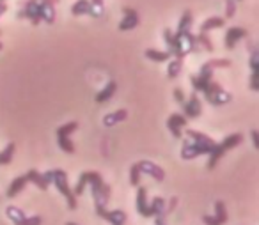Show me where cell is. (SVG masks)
<instances>
[{"mask_svg":"<svg viewBox=\"0 0 259 225\" xmlns=\"http://www.w3.org/2000/svg\"><path fill=\"white\" fill-rule=\"evenodd\" d=\"M190 27H192V13L185 11L176 32H172L170 29H165V32H163L167 44H169V54L174 59H183L185 55L192 54L197 48V41H195L194 34L190 32Z\"/></svg>","mask_w":259,"mask_h":225,"instance_id":"obj_1","label":"cell"},{"mask_svg":"<svg viewBox=\"0 0 259 225\" xmlns=\"http://www.w3.org/2000/svg\"><path fill=\"white\" fill-rule=\"evenodd\" d=\"M190 80L194 89L204 93V98L211 105H226L231 101V94L226 93L219 82H213V68L209 62L202 66L199 76H192Z\"/></svg>","mask_w":259,"mask_h":225,"instance_id":"obj_2","label":"cell"},{"mask_svg":"<svg viewBox=\"0 0 259 225\" xmlns=\"http://www.w3.org/2000/svg\"><path fill=\"white\" fill-rule=\"evenodd\" d=\"M87 185H91V188H93L94 207H96V213H100L101 209H105V207H107L108 200H110V188H108V185L103 181V179H101V175L98 174V172L87 170V172H83V174L80 175L78 185H76V188H75V192H73V193H75V195H82Z\"/></svg>","mask_w":259,"mask_h":225,"instance_id":"obj_3","label":"cell"},{"mask_svg":"<svg viewBox=\"0 0 259 225\" xmlns=\"http://www.w3.org/2000/svg\"><path fill=\"white\" fill-rule=\"evenodd\" d=\"M59 0H29L25 4V9L20 13V18H29L32 25H39V22L54 23L55 9L54 4Z\"/></svg>","mask_w":259,"mask_h":225,"instance_id":"obj_4","label":"cell"},{"mask_svg":"<svg viewBox=\"0 0 259 225\" xmlns=\"http://www.w3.org/2000/svg\"><path fill=\"white\" fill-rule=\"evenodd\" d=\"M187 137L190 139V142L187 140L183 144V149H181L183 160H194L195 156H201V154H209L217 146L215 140H211L204 133L195 131V129H187Z\"/></svg>","mask_w":259,"mask_h":225,"instance_id":"obj_5","label":"cell"},{"mask_svg":"<svg viewBox=\"0 0 259 225\" xmlns=\"http://www.w3.org/2000/svg\"><path fill=\"white\" fill-rule=\"evenodd\" d=\"M48 179H50V183H54L55 186H57V190L62 193V195L68 199V206L69 209H76V195L73 193V190L69 188L68 185V175H66L64 170H61V168H55V170H50L47 172Z\"/></svg>","mask_w":259,"mask_h":225,"instance_id":"obj_6","label":"cell"},{"mask_svg":"<svg viewBox=\"0 0 259 225\" xmlns=\"http://www.w3.org/2000/svg\"><path fill=\"white\" fill-rule=\"evenodd\" d=\"M243 142V137L240 135V133H234V135H229L226 137V139L222 140L220 144H217L215 147H213V151L209 153V161H208V168H215L217 163H219V160L224 156V154L227 153V151H231L233 147L240 146V144Z\"/></svg>","mask_w":259,"mask_h":225,"instance_id":"obj_7","label":"cell"},{"mask_svg":"<svg viewBox=\"0 0 259 225\" xmlns=\"http://www.w3.org/2000/svg\"><path fill=\"white\" fill-rule=\"evenodd\" d=\"M76 128H78V122L73 121V122H68V124L61 126V128L57 129V142H59V146H61V149L68 154L75 153V144L69 140V135H71Z\"/></svg>","mask_w":259,"mask_h":225,"instance_id":"obj_8","label":"cell"},{"mask_svg":"<svg viewBox=\"0 0 259 225\" xmlns=\"http://www.w3.org/2000/svg\"><path fill=\"white\" fill-rule=\"evenodd\" d=\"M8 216L11 218L16 225H41L39 216H25L23 211H20L18 207H15V206L8 207Z\"/></svg>","mask_w":259,"mask_h":225,"instance_id":"obj_9","label":"cell"},{"mask_svg":"<svg viewBox=\"0 0 259 225\" xmlns=\"http://www.w3.org/2000/svg\"><path fill=\"white\" fill-rule=\"evenodd\" d=\"M137 168H139V172H141V174H149L151 177H155L156 181H163V179H165V172H163L158 165L153 163V161H148V160L139 161Z\"/></svg>","mask_w":259,"mask_h":225,"instance_id":"obj_10","label":"cell"},{"mask_svg":"<svg viewBox=\"0 0 259 225\" xmlns=\"http://www.w3.org/2000/svg\"><path fill=\"white\" fill-rule=\"evenodd\" d=\"M183 110H185V117H188V119H195L201 115L202 107H201V101H199L197 94L194 93L190 98H188V101H185Z\"/></svg>","mask_w":259,"mask_h":225,"instance_id":"obj_11","label":"cell"},{"mask_svg":"<svg viewBox=\"0 0 259 225\" xmlns=\"http://www.w3.org/2000/svg\"><path fill=\"white\" fill-rule=\"evenodd\" d=\"M122 13H124V18H122L121 23H119V30L135 29V27L139 25V13L132 8H124L122 9Z\"/></svg>","mask_w":259,"mask_h":225,"instance_id":"obj_12","label":"cell"},{"mask_svg":"<svg viewBox=\"0 0 259 225\" xmlns=\"http://www.w3.org/2000/svg\"><path fill=\"white\" fill-rule=\"evenodd\" d=\"M248 32L245 29H241V27H231L229 30L226 32V48L227 50H233L234 47H236V43L240 39H243V37H247Z\"/></svg>","mask_w":259,"mask_h":225,"instance_id":"obj_13","label":"cell"},{"mask_svg":"<svg viewBox=\"0 0 259 225\" xmlns=\"http://www.w3.org/2000/svg\"><path fill=\"white\" fill-rule=\"evenodd\" d=\"M187 126V117L181 114H172L167 119V128L170 129V133L174 135V139H181V128Z\"/></svg>","mask_w":259,"mask_h":225,"instance_id":"obj_14","label":"cell"},{"mask_svg":"<svg viewBox=\"0 0 259 225\" xmlns=\"http://www.w3.org/2000/svg\"><path fill=\"white\" fill-rule=\"evenodd\" d=\"M71 13L75 16H80V15H93V16H100V13L93 8L91 4V0H78L75 4L71 6Z\"/></svg>","mask_w":259,"mask_h":225,"instance_id":"obj_15","label":"cell"},{"mask_svg":"<svg viewBox=\"0 0 259 225\" xmlns=\"http://www.w3.org/2000/svg\"><path fill=\"white\" fill-rule=\"evenodd\" d=\"M25 177H27V181L34 183V185H36L39 190H43V192H45V190H48V186H50V179H48L45 174H39L37 170H34V168L27 172Z\"/></svg>","mask_w":259,"mask_h":225,"instance_id":"obj_16","label":"cell"},{"mask_svg":"<svg viewBox=\"0 0 259 225\" xmlns=\"http://www.w3.org/2000/svg\"><path fill=\"white\" fill-rule=\"evenodd\" d=\"M137 211L142 214V216H151V214H149L148 190H146V186H139V192H137Z\"/></svg>","mask_w":259,"mask_h":225,"instance_id":"obj_17","label":"cell"},{"mask_svg":"<svg viewBox=\"0 0 259 225\" xmlns=\"http://www.w3.org/2000/svg\"><path fill=\"white\" fill-rule=\"evenodd\" d=\"M250 68H252V76H250V89L252 91H259V54L257 50H252V57H250Z\"/></svg>","mask_w":259,"mask_h":225,"instance_id":"obj_18","label":"cell"},{"mask_svg":"<svg viewBox=\"0 0 259 225\" xmlns=\"http://www.w3.org/2000/svg\"><path fill=\"white\" fill-rule=\"evenodd\" d=\"M27 177L25 175H20V177H16L15 181L11 183V186H9V190H8V197L9 199H13V197H16L20 192H22L23 188L27 186Z\"/></svg>","mask_w":259,"mask_h":225,"instance_id":"obj_19","label":"cell"},{"mask_svg":"<svg viewBox=\"0 0 259 225\" xmlns=\"http://www.w3.org/2000/svg\"><path fill=\"white\" fill-rule=\"evenodd\" d=\"M115 91H117V83H115V82H108L107 87H105V89L96 96V103H105V101H108L115 94Z\"/></svg>","mask_w":259,"mask_h":225,"instance_id":"obj_20","label":"cell"},{"mask_svg":"<svg viewBox=\"0 0 259 225\" xmlns=\"http://www.w3.org/2000/svg\"><path fill=\"white\" fill-rule=\"evenodd\" d=\"M128 117V112L126 110H115V112H112V114H108L107 117L103 119V124L105 126H114L115 122H121V121H124V119Z\"/></svg>","mask_w":259,"mask_h":225,"instance_id":"obj_21","label":"cell"},{"mask_svg":"<svg viewBox=\"0 0 259 225\" xmlns=\"http://www.w3.org/2000/svg\"><path fill=\"white\" fill-rule=\"evenodd\" d=\"M224 18H219V16H213V18H208L204 23L201 25V32H206L208 34L209 30H213V29H220V27H224Z\"/></svg>","mask_w":259,"mask_h":225,"instance_id":"obj_22","label":"cell"},{"mask_svg":"<svg viewBox=\"0 0 259 225\" xmlns=\"http://www.w3.org/2000/svg\"><path fill=\"white\" fill-rule=\"evenodd\" d=\"M146 57L149 59V61L153 62H165L170 59V54L169 52H158V50H153V48H149V50H146Z\"/></svg>","mask_w":259,"mask_h":225,"instance_id":"obj_23","label":"cell"},{"mask_svg":"<svg viewBox=\"0 0 259 225\" xmlns=\"http://www.w3.org/2000/svg\"><path fill=\"white\" fill-rule=\"evenodd\" d=\"M13 154H15V142L8 144L4 151H0V165H9L13 160Z\"/></svg>","mask_w":259,"mask_h":225,"instance_id":"obj_24","label":"cell"},{"mask_svg":"<svg viewBox=\"0 0 259 225\" xmlns=\"http://www.w3.org/2000/svg\"><path fill=\"white\" fill-rule=\"evenodd\" d=\"M215 218L220 221V225L227 221V209H226V204H224L222 200H217L215 202Z\"/></svg>","mask_w":259,"mask_h":225,"instance_id":"obj_25","label":"cell"},{"mask_svg":"<svg viewBox=\"0 0 259 225\" xmlns=\"http://www.w3.org/2000/svg\"><path fill=\"white\" fill-rule=\"evenodd\" d=\"M181 66H183V59H174V61H170L169 69H167V75H169V78H176V76L180 75Z\"/></svg>","mask_w":259,"mask_h":225,"instance_id":"obj_26","label":"cell"},{"mask_svg":"<svg viewBox=\"0 0 259 225\" xmlns=\"http://www.w3.org/2000/svg\"><path fill=\"white\" fill-rule=\"evenodd\" d=\"M195 41H197V44H201L206 52H213V43L206 32H199V36H195Z\"/></svg>","mask_w":259,"mask_h":225,"instance_id":"obj_27","label":"cell"},{"mask_svg":"<svg viewBox=\"0 0 259 225\" xmlns=\"http://www.w3.org/2000/svg\"><path fill=\"white\" fill-rule=\"evenodd\" d=\"M141 172H139V168H137V163L135 165H132V168H130V183L134 186H139V183H141Z\"/></svg>","mask_w":259,"mask_h":225,"instance_id":"obj_28","label":"cell"},{"mask_svg":"<svg viewBox=\"0 0 259 225\" xmlns=\"http://www.w3.org/2000/svg\"><path fill=\"white\" fill-rule=\"evenodd\" d=\"M234 2H236V0H226V4H227L226 16H227V18H233L234 13H236V6H234Z\"/></svg>","mask_w":259,"mask_h":225,"instance_id":"obj_29","label":"cell"},{"mask_svg":"<svg viewBox=\"0 0 259 225\" xmlns=\"http://www.w3.org/2000/svg\"><path fill=\"white\" fill-rule=\"evenodd\" d=\"M202 221L206 225H220V221L215 216H211V214H202Z\"/></svg>","mask_w":259,"mask_h":225,"instance_id":"obj_30","label":"cell"},{"mask_svg":"<svg viewBox=\"0 0 259 225\" xmlns=\"http://www.w3.org/2000/svg\"><path fill=\"white\" fill-rule=\"evenodd\" d=\"M172 94H174V100H176L178 103H180V105L185 103V94H183V91H181V89H174Z\"/></svg>","mask_w":259,"mask_h":225,"instance_id":"obj_31","label":"cell"},{"mask_svg":"<svg viewBox=\"0 0 259 225\" xmlns=\"http://www.w3.org/2000/svg\"><path fill=\"white\" fill-rule=\"evenodd\" d=\"M91 4H93V8L96 9L98 13H103V0H91Z\"/></svg>","mask_w":259,"mask_h":225,"instance_id":"obj_32","label":"cell"},{"mask_svg":"<svg viewBox=\"0 0 259 225\" xmlns=\"http://www.w3.org/2000/svg\"><path fill=\"white\" fill-rule=\"evenodd\" d=\"M252 142H254V147L257 149V147H259V139H257V131H255V129H252Z\"/></svg>","mask_w":259,"mask_h":225,"instance_id":"obj_33","label":"cell"},{"mask_svg":"<svg viewBox=\"0 0 259 225\" xmlns=\"http://www.w3.org/2000/svg\"><path fill=\"white\" fill-rule=\"evenodd\" d=\"M66 225H76V223H73V221H68V223H66Z\"/></svg>","mask_w":259,"mask_h":225,"instance_id":"obj_34","label":"cell"},{"mask_svg":"<svg viewBox=\"0 0 259 225\" xmlns=\"http://www.w3.org/2000/svg\"><path fill=\"white\" fill-rule=\"evenodd\" d=\"M156 225H165V223H163V221H162V223H156Z\"/></svg>","mask_w":259,"mask_h":225,"instance_id":"obj_35","label":"cell"},{"mask_svg":"<svg viewBox=\"0 0 259 225\" xmlns=\"http://www.w3.org/2000/svg\"><path fill=\"white\" fill-rule=\"evenodd\" d=\"M0 50H2V43H0Z\"/></svg>","mask_w":259,"mask_h":225,"instance_id":"obj_36","label":"cell"},{"mask_svg":"<svg viewBox=\"0 0 259 225\" xmlns=\"http://www.w3.org/2000/svg\"><path fill=\"white\" fill-rule=\"evenodd\" d=\"M0 2H4V0H0Z\"/></svg>","mask_w":259,"mask_h":225,"instance_id":"obj_37","label":"cell"}]
</instances>
